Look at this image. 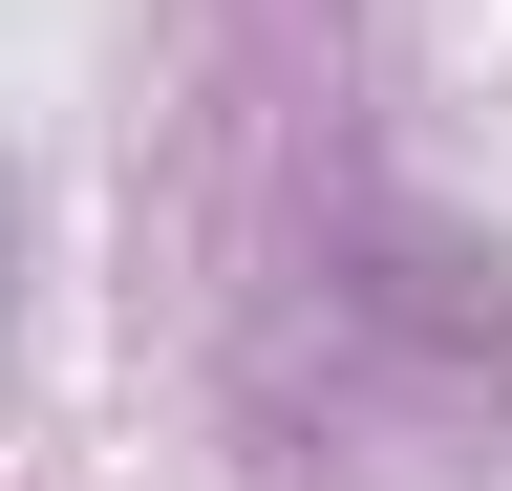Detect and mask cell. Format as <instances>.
<instances>
[{
	"mask_svg": "<svg viewBox=\"0 0 512 491\" xmlns=\"http://www.w3.org/2000/svg\"><path fill=\"white\" fill-rule=\"evenodd\" d=\"M0 257H22V193H0Z\"/></svg>",
	"mask_w": 512,
	"mask_h": 491,
	"instance_id": "cell-1",
	"label": "cell"
}]
</instances>
